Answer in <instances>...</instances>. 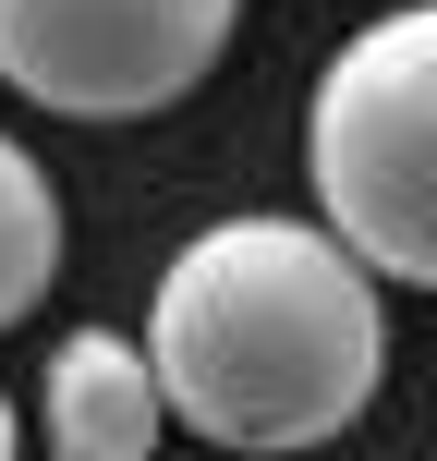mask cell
Returning a JSON list of instances; mask_svg holds the SVG:
<instances>
[{"label": "cell", "mask_w": 437, "mask_h": 461, "mask_svg": "<svg viewBox=\"0 0 437 461\" xmlns=\"http://www.w3.org/2000/svg\"><path fill=\"white\" fill-rule=\"evenodd\" d=\"M389 279L328 219H207L159 267L146 365L207 449H328L389 376Z\"/></svg>", "instance_id": "obj_1"}, {"label": "cell", "mask_w": 437, "mask_h": 461, "mask_svg": "<svg viewBox=\"0 0 437 461\" xmlns=\"http://www.w3.org/2000/svg\"><path fill=\"white\" fill-rule=\"evenodd\" d=\"M304 170H316V219L352 243V267L437 292V0L377 13L316 73Z\"/></svg>", "instance_id": "obj_2"}, {"label": "cell", "mask_w": 437, "mask_h": 461, "mask_svg": "<svg viewBox=\"0 0 437 461\" xmlns=\"http://www.w3.org/2000/svg\"><path fill=\"white\" fill-rule=\"evenodd\" d=\"M243 0H0V86L61 122H146L219 73Z\"/></svg>", "instance_id": "obj_3"}, {"label": "cell", "mask_w": 437, "mask_h": 461, "mask_svg": "<svg viewBox=\"0 0 437 461\" xmlns=\"http://www.w3.org/2000/svg\"><path fill=\"white\" fill-rule=\"evenodd\" d=\"M37 413H49L37 425L49 461H159V438H170V389L146 365V340H122V328H73L49 352Z\"/></svg>", "instance_id": "obj_4"}, {"label": "cell", "mask_w": 437, "mask_h": 461, "mask_svg": "<svg viewBox=\"0 0 437 461\" xmlns=\"http://www.w3.org/2000/svg\"><path fill=\"white\" fill-rule=\"evenodd\" d=\"M61 279V183L37 170V146L0 134V328H24Z\"/></svg>", "instance_id": "obj_5"}, {"label": "cell", "mask_w": 437, "mask_h": 461, "mask_svg": "<svg viewBox=\"0 0 437 461\" xmlns=\"http://www.w3.org/2000/svg\"><path fill=\"white\" fill-rule=\"evenodd\" d=\"M0 461H24V425H13V389H0Z\"/></svg>", "instance_id": "obj_6"}, {"label": "cell", "mask_w": 437, "mask_h": 461, "mask_svg": "<svg viewBox=\"0 0 437 461\" xmlns=\"http://www.w3.org/2000/svg\"><path fill=\"white\" fill-rule=\"evenodd\" d=\"M377 13H425V0H377Z\"/></svg>", "instance_id": "obj_7"}]
</instances>
